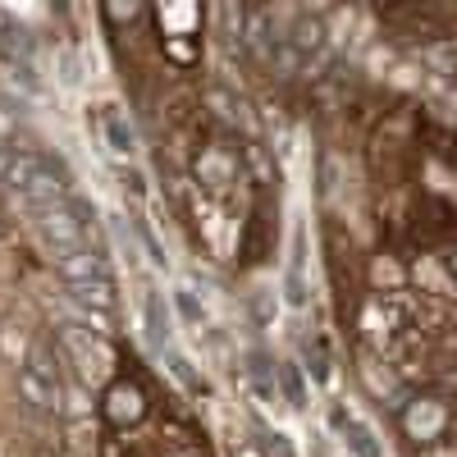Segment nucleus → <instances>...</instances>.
I'll list each match as a JSON object with an SVG mask.
<instances>
[{"label":"nucleus","instance_id":"obj_1","mask_svg":"<svg viewBox=\"0 0 457 457\" xmlns=\"http://www.w3.org/2000/svg\"><path fill=\"white\" fill-rule=\"evenodd\" d=\"M5 187H14V193L37 211V206H55V202H69L64 197V170L55 165V161H46V156H37V151H14V170H10V183Z\"/></svg>","mask_w":457,"mask_h":457},{"label":"nucleus","instance_id":"obj_2","mask_svg":"<svg viewBox=\"0 0 457 457\" xmlns=\"http://www.w3.org/2000/svg\"><path fill=\"white\" fill-rule=\"evenodd\" d=\"M398 430L407 444H439L453 430V403L444 394H411L407 403H398Z\"/></svg>","mask_w":457,"mask_h":457},{"label":"nucleus","instance_id":"obj_3","mask_svg":"<svg viewBox=\"0 0 457 457\" xmlns=\"http://www.w3.org/2000/svg\"><path fill=\"white\" fill-rule=\"evenodd\" d=\"M37 228L55 252L69 247H87V206L83 202H55V206H37Z\"/></svg>","mask_w":457,"mask_h":457},{"label":"nucleus","instance_id":"obj_4","mask_svg":"<svg viewBox=\"0 0 457 457\" xmlns=\"http://www.w3.org/2000/svg\"><path fill=\"white\" fill-rule=\"evenodd\" d=\"M146 411H151V403H146V389L137 385V379H110V385H105V394H101L105 426L133 430V426L146 421Z\"/></svg>","mask_w":457,"mask_h":457},{"label":"nucleus","instance_id":"obj_5","mask_svg":"<svg viewBox=\"0 0 457 457\" xmlns=\"http://www.w3.org/2000/svg\"><path fill=\"white\" fill-rule=\"evenodd\" d=\"M193 174H197V183H202V193H211V197H224L228 187L238 183V174H243V161H238V151L234 146H202L197 151V161H193Z\"/></svg>","mask_w":457,"mask_h":457},{"label":"nucleus","instance_id":"obj_6","mask_svg":"<svg viewBox=\"0 0 457 457\" xmlns=\"http://www.w3.org/2000/svg\"><path fill=\"white\" fill-rule=\"evenodd\" d=\"M0 64H5L14 79H23L28 87H37V46L14 23H0Z\"/></svg>","mask_w":457,"mask_h":457},{"label":"nucleus","instance_id":"obj_7","mask_svg":"<svg viewBox=\"0 0 457 457\" xmlns=\"http://www.w3.org/2000/svg\"><path fill=\"white\" fill-rule=\"evenodd\" d=\"M51 261H55V270H60V279H64L69 288H79V284L105 275V265H101V256H96L92 247H69V252H55Z\"/></svg>","mask_w":457,"mask_h":457},{"label":"nucleus","instance_id":"obj_8","mask_svg":"<svg viewBox=\"0 0 457 457\" xmlns=\"http://www.w3.org/2000/svg\"><path fill=\"white\" fill-rule=\"evenodd\" d=\"M19 398L32 407V411H60L64 403V389H60V379H46V375H37V370H19Z\"/></svg>","mask_w":457,"mask_h":457},{"label":"nucleus","instance_id":"obj_9","mask_svg":"<svg viewBox=\"0 0 457 457\" xmlns=\"http://www.w3.org/2000/svg\"><path fill=\"white\" fill-rule=\"evenodd\" d=\"M101 129H105V142H110V151H114L120 161H129L133 151H137V133H133L129 114H124L120 105H105V110H101Z\"/></svg>","mask_w":457,"mask_h":457},{"label":"nucleus","instance_id":"obj_10","mask_svg":"<svg viewBox=\"0 0 457 457\" xmlns=\"http://www.w3.org/2000/svg\"><path fill=\"white\" fill-rule=\"evenodd\" d=\"M334 426L343 430V444H348L353 457H385V448H379L375 430L361 421V416H343V411H334Z\"/></svg>","mask_w":457,"mask_h":457},{"label":"nucleus","instance_id":"obj_11","mask_svg":"<svg viewBox=\"0 0 457 457\" xmlns=\"http://www.w3.org/2000/svg\"><path fill=\"white\" fill-rule=\"evenodd\" d=\"M69 297L79 302L83 312H92V316H114V284L101 275V279H87V284H79V288H69Z\"/></svg>","mask_w":457,"mask_h":457},{"label":"nucleus","instance_id":"obj_12","mask_svg":"<svg viewBox=\"0 0 457 457\" xmlns=\"http://www.w3.org/2000/svg\"><path fill=\"white\" fill-rule=\"evenodd\" d=\"M64 348L73 353V361H79V370H83L87 379L101 370V366H96V361H101V338H96L92 329H73V325H69V329H64Z\"/></svg>","mask_w":457,"mask_h":457},{"label":"nucleus","instance_id":"obj_13","mask_svg":"<svg viewBox=\"0 0 457 457\" xmlns=\"http://www.w3.org/2000/svg\"><path fill=\"white\" fill-rule=\"evenodd\" d=\"M161 46H165V60L174 69H193L202 60V42H197V32H165L161 37Z\"/></svg>","mask_w":457,"mask_h":457},{"label":"nucleus","instance_id":"obj_14","mask_svg":"<svg viewBox=\"0 0 457 457\" xmlns=\"http://www.w3.org/2000/svg\"><path fill=\"white\" fill-rule=\"evenodd\" d=\"M206 105L215 110L220 124H243V120H247V114H243V110H247L243 96H234L224 83H211V87H206Z\"/></svg>","mask_w":457,"mask_h":457},{"label":"nucleus","instance_id":"obj_15","mask_svg":"<svg viewBox=\"0 0 457 457\" xmlns=\"http://www.w3.org/2000/svg\"><path fill=\"white\" fill-rule=\"evenodd\" d=\"M370 284L385 293H403L407 284V265L398 256H370Z\"/></svg>","mask_w":457,"mask_h":457},{"label":"nucleus","instance_id":"obj_16","mask_svg":"<svg viewBox=\"0 0 457 457\" xmlns=\"http://www.w3.org/2000/svg\"><path fill=\"white\" fill-rule=\"evenodd\" d=\"M279 385H284V394H288V407H293V411H307V385H302V366L284 361V366H279Z\"/></svg>","mask_w":457,"mask_h":457},{"label":"nucleus","instance_id":"obj_17","mask_svg":"<svg viewBox=\"0 0 457 457\" xmlns=\"http://www.w3.org/2000/svg\"><path fill=\"white\" fill-rule=\"evenodd\" d=\"M142 312H146V329H151V338L165 343V338H170V316L161 312V297H156V293H146V297H142Z\"/></svg>","mask_w":457,"mask_h":457},{"label":"nucleus","instance_id":"obj_18","mask_svg":"<svg viewBox=\"0 0 457 457\" xmlns=\"http://www.w3.org/2000/svg\"><path fill=\"white\" fill-rule=\"evenodd\" d=\"M170 370H174V379H183V385H187V389H193V394H202V379L193 375V361H187V357H179V353H170Z\"/></svg>","mask_w":457,"mask_h":457},{"label":"nucleus","instance_id":"obj_19","mask_svg":"<svg viewBox=\"0 0 457 457\" xmlns=\"http://www.w3.org/2000/svg\"><path fill=\"white\" fill-rule=\"evenodd\" d=\"M174 302H179V312H183V320H187V325H202V320H206V316H202V307H197V297L187 293V288H179V293H174Z\"/></svg>","mask_w":457,"mask_h":457},{"label":"nucleus","instance_id":"obj_20","mask_svg":"<svg viewBox=\"0 0 457 457\" xmlns=\"http://www.w3.org/2000/svg\"><path fill=\"white\" fill-rule=\"evenodd\" d=\"M105 19H110V23H124V19L133 23V19H142V10H137V5H105Z\"/></svg>","mask_w":457,"mask_h":457},{"label":"nucleus","instance_id":"obj_21","mask_svg":"<svg viewBox=\"0 0 457 457\" xmlns=\"http://www.w3.org/2000/svg\"><path fill=\"white\" fill-rule=\"evenodd\" d=\"M10 170H14V151L0 146V183H10Z\"/></svg>","mask_w":457,"mask_h":457},{"label":"nucleus","instance_id":"obj_22","mask_svg":"<svg viewBox=\"0 0 457 457\" xmlns=\"http://www.w3.org/2000/svg\"><path fill=\"white\" fill-rule=\"evenodd\" d=\"M444 270H448V279H453V284H457V252H453V256H448V261H444Z\"/></svg>","mask_w":457,"mask_h":457},{"label":"nucleus","instance_id":"obj_23","mask_svg":"<svg viewBox=\"0 0 457 457\" xmlns=\"http://www.w3.org/2000/svg\"><path fill=\"white\" fill-rule=\"evenodd\" d=\"M453 161H457V151H453Z\"/></svg>","mask_w":457,"mask_h":457}]
</instances>
